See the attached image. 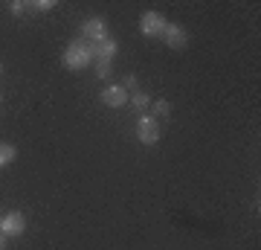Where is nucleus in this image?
Returning a JSON list of instances; mask_svg holds the SVG:
<instances>
[{
  "instance_id": "nucleus-14",
  "label": "nucleus",
  "mask_w": 261,
  "mask_h": 250,
  "mask_svg": "<svg viewBox=\"0 0 261 250\" xmlns=\"http://www.w3.org/2000/svg\"><path fill=\"white\" fill-rule=\"evenodd\" d=\"M9 9H12V15H27V12H29V3H23V0H12Z\"/></svg>"
},
{
  "instance_id": "nucleus-10",
  "label": "nucleus",
  "mask_w": 261,
  "mask_h": 250,
  "mask_svg": "<svg viewBox=\"0 0 261 250\" xmlns=\"http://www.w3.org/2000/svg\"><path fill=\"white\" fill-rule=\"evenodd\" d=\"M128 102L137 108V111H145V108H151V96L148 93H142V90H137V93H130L128 96Z\"/></svg>"
},
{
  "instance_id": "nucleus-2",
  "label": "nucleus",
  "mask_w": 261,
  "mask_h": 250,
  "mask_svg": "<svg viewBox=\"0 0 261 250\" xmlns=\"http://www.w3.org/2000/svg\"><path fill=\"white\" fill-rule=\"evenodd\" d=\"M137 137H140L142 146H154L160 140V122L151 113H142L140 120H137Z\"/></svg>"
},
{
  "instance_id": "nucleus-17",
  "label": "nucleus",
  "mask_w": 261,
  "mask_h": 250,
  "mask_svg": "<svg viewBox=\"0 0 261 250\" xmlns=\"http://www.w3.org/2000/svg\"><path fill=\"white\" fill-rule=\"evenodd\" d=\"M0 76H3V64H0Z\"/></svg>"
},
{
  "instance_id": "nucleus-16",
  "label": "nucleus",
  "mask_w": 261,
  "mask_h": 250,
  "mask_svg": "<svg viewBox=\"0 0 261 250\" xmlns=\"http://www.w3.org/2000/svg\"><path fill=\"white\" fill-rule=\"evenodd\" d=\"M6 244H9V239H6V236L0 233V250H6Z\"/></svg>"
},
{
  "instance_id": "nucleus-4",
  "label": "nucleus",
  "mask_w": 261,
  "mask_h": 250,
  "mask_svg": "<svg viewBox=\"0 0 261 250\" xmlns=\"http://www.w3.org/2000/svg\"><path fill=\"white\" fill-rule=\"evenodd\" d=\"M166 24H168V20L163 18L160 12H145V15L140 18V32L145 38H157V35H163Z\"/></svg>"
},
{
  "instance_id": "nucleus-8",
  "label": "nucleus",
  "mask_w": 261,
  "mask_h": 250,
  "mask_svg": "<svg viewBox=\"0 0 261 250\" xmlns=\"http://www.w3.org/2000/svg\"><path fill=\"white\" fill-rule=\"evenodd\" d=\"M90 53H93L96 61H113V56H116V38L108 35L102 41H93L90 44Z\"/></svg>"
},
{
  "instance_id": "nucleus-9",
  "label": "nucleus",
  "mask_w": 261,
  "mask_h": 250,
  "mask_svg": "<svg viewBox=\"0 0 261 250\" xmlns=\"http://www.w3.org/2000/svg\"><path fill=\"white\" fill-rule=\"evenodd\" d=\"M18 157V148L12 146V143H0V169L3 166H12Z\"/></svg>"
},
{
  "instance_id": "nucleus-1",
  "label": "nucleus",
  "mask_w": 261,
  "mask_h": 250,
  "mask_svg": "<svg viewBox=\"0 0 261 250\" xmlns=\"http://www.w3.org/2000/svg\"><path fill=\"white\" fill-rule=\"evenodd\" d=\"M61 64L67 70H84L87 64H93V53H90V44L87 41H73V44L64 50L61 56Z\"/></svg>"
},
{
  "instance_id": "nucleus-6",
  "label": "nucleus",
  "mask_w": 261,
  "mask_h": 250,
  "mask_svg": "<svg viewBox=\"0 0 261 250\" xmlns=\"http://www.w3.org/2000/svg\"><path fill=\"white\" fill-rule=\"evenodd\" d=\"M163 41H166L171 50H186V44H189V32L180 24H166V29H163Z\"/></svg>"
},
{
  "instance_id": "nucleus-3",
  "label": "nucleus",
  "mask_w": 261,
  "mask_h": 250,
  "mask_svg": "<svg viewBox=\"0 0 261 250\" xmlns=\"http://www.w3.org/2000/svg\"><path fill=\"white\" fill-rule=\"evenodd\" d=\"M111 35V29H108V20L105 18H87L82 24V41L87 44H93V41H102V38Z\"/></svg>"
},
{
  "instance_id": "nucleus-12",
  "label": "nucleus",
  "mask_w": 261,
  "mask_h": 250,
  "mask_svg": "<svg viewBox=\"0 0 261 250\" xmlns=\"http://www.w3.org/2000/svg\"><path fill=\"white\" fill-rule=\"evenodd\" d=\"M29 9H35V12H53V9H56V0H32V3H29Z\"/></svg>"
},
{
  "instance_id": "nucleus-11",
  "label": "nucleus",
  "mask_w": 261,
  "mask_h": 250,
  "mask_svg": "<svg viewBox=\"0 0 261 250\" xmlns=\"http://www.w3.org/2000/svg\"><path fill=\"white\" fill-rule=\"evenodd\" d=\"M151 108H154V113H151L154 120H160V117L166 120L168 113H171V102H168V99H157V102H151Z\"/></svg>"
},
{
  "instance_id": "nucleus-7",
  "label": "nucleus",
  "mask_w": 261,
  "mask_h": 250,
  "mask_svg": "<svg viewBox=\"0 0 261 250\" xmlns=\"http://www.w3.org/2000/svg\"><path fill=\"white\" fill-rule=\"evenodd\" d=\"M128 96L130 93L125 90V87H122V84H108V87H105L102 90V102L108 105V108H122V105H128Z\"/></svg>"
},
{
  "instance_id": "nucleus-18",
  "label": "nucleus",
  "mask_w": 261,
  "mask_h": 250,
  "mask_svg": "<svg viewBox=\"0 0 261 250\" xmlns=\"http://www.w3.org/2000/svg\"><path fill=\"white\" fill-rule=\"evenodd\" d=\"M0 102H3V93H0Z\"/></svg>"
},
{
  "instance_id": "nucleus-15",
  "label": "nucleus",
  "mask_w": 261,
  "mask_h": 250,
  "mask_svg": "<svg viewBox=\"0 0 261 250\" xmlns=\"http://www.w3.org/2000/svg\"><path fill=\"white\" fill-rule=\"evenodd\" d=\"M122 87H125V90H130V87H137V76H134V73H128V76H125V79H122Z\"/></svg>"
},
{
  "instance_id": "nucleus-5",
  "label": "nucleus",
  "mask_w": 261,
  "mask_h": 250,
  "mask_svg": "<svg viewBox=\"0 0 261 250\" xmlns=\"http://www.w3.org/2000/svg\"><path fill=\"white\" fill-rule=\"evenodd\" d=\"M23 230H27L23 213H6L3 218H0V233H3L6 239H15V236H20Z\"/></svg>"
},
{
  "instance_id": "nucleus-13",
  "label": "nucleus",
  "mask_w": 261,
  "mask_h": 250,
  "mask_svg": "<svg viewBox=\"0 0 261 250\" xmlns=\"http://www.w3.org/2000/svg\"><path fill=\"white\" fill-rule=\"evenodd\" d=\"M111 61H96V76H99V79H111Z\"/></svg>"
}]
</instances>
